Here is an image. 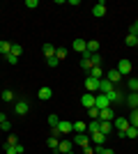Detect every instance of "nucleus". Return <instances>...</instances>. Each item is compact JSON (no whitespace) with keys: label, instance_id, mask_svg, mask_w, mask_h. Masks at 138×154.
<instances>
[{"label":"nucleus","instance_id":"28","mask_svg":"<svg viewBox=\"0 0 138 154\" xmlns=\"http://www.w3.org/2000/svg\"><path fill=\"white\" fill-rule=\"evenodd\" d=\"M127 88H129V92H138V78H129Z\"/></svg>","mask_w":138,"mask_h":154},{"label":"nucleus","instance_id":"34","mask_svg":"<svg viewBox=\"0 0 138 154\" xmlns=\"http://www.w3.org/2000/svg\"><path fill=\"white\" fill-rule=\"evenodd\" d=\"M55 58H58L60 62H62V60L67 58V48H55Z\"/></svg>","mask_w":138,"mask_h":154},{"label":"nucleus","instance_id":"39","mask_svg":"<svg viewBox=\"0 0 138 154\" xmlns=\"http://www.w3.org/2000/svg\"><path fill=\"white\" fill-rule=\"evenodd\" d=\"M87 113H90L92 120H99V110H97V108H87Z\"/></svg>","mask_w":138,"mask_h":154},{"label":"nucleus","instance_id":"44","mask_svg":"<svg viewBox=\"0 0 138 154\" xmlns=\"http://www.w3.org/2000/svg\"><path fill=\"white\" fill-rule=\"evenodd\" d=\"M5 154H16V149H14V145H5Z\"/></svg>","mask_w":138,"mask_h":154},{"label":"nucleus","instance_id":"14","mask_svg":"<svg viewBox=\"0 0 138 154\" xmlns=\"http://www.w3.org/2000/svg\"><path fill=\"white\" fill-rule=\"evenodd\" d=\"M72 147H74V143H72V140H60L58 152H60V154H72Z\"/></svg>","mask_w":138,"mask_h":154},{"label":"nucleus","instance_id":"21","mask_svg":"<svg viewBox=\"0 0 138 154\" xmlns=\"http://www.w3.org/2000/svg\"><path fill=\"white\" fill-rule=\"evenodd\" d=\"M90 76L97 78V81H101V78H104V69H101V67H92V69H90Z\"/></svg>","mask_w":138,"mask_h":154},{"label":"nucleus","instance_id":"31","mask_svg":"<svg viewBox=\"0 0 138 154\" xmlns=\"http://www.w3.org/2000/svg\"><path fill=\"white\" fill-rule=\"evenodd\" d=\"M46 145H48V147H51V149H58V145H60V138H55V136H51V138L46 140Z\"/></svg>","mask_w":138,"mask_h":154},{"label":"nucleus","instance_id":"29","mask_svg":"<svg viewBox=\"0 0 138 154\" xmlns=\"http://www.w3.org/2000/svg\"><path fill=\"white\" fill-rule=\"evenodd\" d=\"M94 152L97 154H115L111 147H104V145H94Z\"/></svg>","mask_w":138,"mask_h":154},{"label":"nucleus","instance_id":"5","mask_svg":"<svg viewBox=\"0 0 138 154\" xmlns=\"http://www.w3.org/2000/svg\"><path fill=\"white\" fill-rule=\"evenodd\" d=\"M115 120V110L111 108H104V110H99V122H113Z\"/></svg>","mask_w":138,"mask_h":154},{"label":"nucleus","instance_id":"16","mask_svg":"<svg viewBox=\"0 0 138 154\" xmlns=\"http://www.w3.org/2000/svg\"><path fill=\"white\" fill-rule=\"evenodd\" d=\"M106 81H111L113 85H118L120 81H122V76H120V71H118V69H111L108 74H106Z\"/></svg>","mask_w":138,"mask_h":154},{"label":"nucleus","instance_id":"4","mask_svg":"<svg viewBox=\"0 0 138 154\" xmlns=\"http://www.w3.org/2000/svg\"><path fill=\"white\" fill-rule=\"evenodd\" d=\"M58 131H60V136H69V134H74V122L60 120V124H58Z\"/></svg>","mask_w":138,"mask_h":154},{"label":"nucleus","instance_id":"15","mask_svg":"<svg viewBox=\"0 0 138 154\" xmlns=\"http://www.w3.org/2000/svg\"><path fill=\"white\" fill-rule=\"evenodd\" d=\"M124 101L129 103V108H131V110H136V108H138V92H129Z\"/></svg>","mask_w":138,"mask_h":154},{"label":"nucleus","instance_id":"23","mask_svg":"<svg viewBox=\"0 0 138 154\" xmlns=\"http://www.w3.org/2000/svg\"><path fill=\"white\" fill-rule=\"evenodd\" d=\"M37 97L46 101V99H51V97H53V90H51V88H41V90H39V94H37Z\"/></svg>","mask_w":138,"mask_h":154},{"label":"nucleus","instance_id":"19","mask_svg":"<svg viewBox=\"0 0 138 154\" xmlns=\"http://www.w3.org/2000/svg\"><path fill=\"white\" fill-rule=\"evenodd\" d=\"M90 140L94 143V145H104V140H106V136L101 134V131H97V134H92V136H90Z\"/></svg>","mask_w":138,"mask_h":154},{"label":"nucleus","instance_id":"25","mask_svg":"<svg viewBox=\"0 0 138 154\" xmlns=\"http://www.w3.org/2000/svg\"><path fill=\"white\" fill-rule=\"evenodd\" d=\"M99 131H101L104 136H108V134L113 131V124H111V122H101V124H99Z\"/></svg>","mask_w":138,"mask_h":154},{"label":"nucleus","instance_id":"1","mask_svg":"<svg viewBox=\"0 0 138 154\" xmlns=\"http://www.w3.org/2000/svg\"><path fill=\"white\" fill-rule=\"evenodd\" d=\"M94 108H97V110L111 108V99H108L106 94H101V92H99V94H94Z\"/></svg>","mask_w":138,"mask_h":154},{"label":"nucleus","instance_id":"48","mask_svg":"<svg viewBox=\"0 0 138 154\" xmlns=\"http://www.w3.org/2000/svg\"><path fill=\"white\" fill-rule=\"evenodd\" d=\"M136 46H138V35H136Z\"/></svg>","mask_w":138,"mask_h":154},{"label":"nucleus","instance_id":"18","mask_svg":"<svg viewBox=\"0 0 138 154\" xmlns=\"http://www.w3.org/2000/svg\"><path fill=\"white\" fill-rule=\"evenodd\" d=\"M81 67H83V69H85V71H90L92 69V62H90V53H83V58H81Z\"/></svg>","mask_w":138,"mask_h":154},{"label":"nucleus","instance_id":"49","mask_svg":"<svg viewBox=\"0 0 138 154\" xmlns=\"http://www.w3.org/2000/svg\"><path fill=\"white\" fill-rule=\"evenodd\" d=\"M0 131H2V127H0Z\"/></svg>","mask_w":138,"mask_h":154},{"label":"nucleus","instance_id":"13","mask_svg":"<svg viewBox=\"0 0 138 154\" xmlns=\"http://www.w3.org/2000/svg\"><path fill=\"white\" fill-rule=\"evenodd\" d=\"M81 103H83L85 108H94V94H92V92H85V94L81 97Z\"/></svg>","mask_w":138,"mask_h":154},{"label":"nucleus","instance_id":"8","mask_svg":"<svg viewBox=\"0 0 138 154\" xmlns=\"http://www.w3.org/2000/svg\"><path fill=\"white\" fill-rule=\"evenodd\" d=\"M106 97L111 99V106H113V103H122V101H124V99H127V97L122 94V92H120L118 88H115V90H113V92H108V94H106Z\"/></svg>","mask_w":138,"mask_h":154},{"label":"nucleus","instance_id":"22","mask_svg":"<svg viewBox=\"0 0 138 154\" xmlns=\"http://www.w3.org/2000/svg\"><path fill=\"white\" fill-rule=\"evenodd\" d=\"M74 134H87V124L85 122H74Z\"/></svg>","mask_w":138,"mask_h":154},{"label":"nucleus","instance_id":"30","mask_svg":"<svg viewBox=\"0 0 138 154\" xmlns=\"http://www.w3.org/2000/svg\"><path fill=\"white\" fill-rule=\"evenodd\" d=\"M90 62H92V67H101V55H99V53H92Z\"/></svg>","mask_w":138,"mask_h":154},{"label":"nucleus","instance_id":"2","mask_svg":"<svg viewBox=\"0 0 138 154\" xmlns=\"http://www.w3.org/2000/svg\"><path fill=\"white\" fill-rule=\"evenodd\" d=\"M129 127H131V124H129V117H115V120H113V129H118L120 136H124V131Z\"/></svg>","mask_w":138,"mask_h":154},{"label":"nucleus","instance_id":"24","mask_svg":"<svg viewBox=\"0 0 138 154\" xmlns=\"http://www.w3.org/2000/svg\"><path fill=\"white\" fill-rule=\"evenodd\" d=\"M97 51H99V42L97 39H90V42H87V53L92 55V53H97Z\"/></svg>","mask_w":138,"mask_h":154},{"label":"nucleus","instance_id":"36","mask_svg":"<svg viewBox=\"0 0 138 154\" xmlns=\"http://www.w3.org/2000/svg\"><path fill=\"white\" fill-rule=\"evenodd\" d=\"M21 53H23V46H21V44H12V55H16V58H19Z\"/></svg>","mask_w":138,"mask_h":154},{"label":"nucleus","instance_id":"9","mask_svg":"<svg viewBox=\"0 0 138 154\" xmlns=\"http://www.w3.org/2000/svg\"><path fill=\"white\" fill-rule=\"evenodd\" d=\"M85 92H92V94L99 92V81H97V78H92V76L85 78Z\"/></svg>","mask_w":138,"mask_h":154},{"label":"nucleus","instance_id":"6","mask_svg":"<svg viewBox=\"0 0 138 154\" xmlns=\"http://www.w3.org/2000/svg\"><path fill=\"white\" fill-rule=\"evenodd\" d=\"M92 16H97V19H104L106 16V2L104 0H99L97 5L92 7Z\"/></svg>","mask_w":138,"mask_h":154},{"label":"nucleus","instance_id":"11","mask_svg":"<svg viewBox=\"0 0 138 154\" xmlns=\"http://www.w3.org/2000/svg\"><path fill=\"white\" fill-rule=\"evenodd\" d=\"M72 46H74V51H78L81 53V55H83V53H85L87 51V42H85V39H74V42H72Z\"/></svg>","mask_w":138,"mask_h":154},{"label":"nucleus","instance_id":"35","mask_svg":"<svg viewBox=\"0 0 138 154\" xmlns=\"http://www.w3.org/2000/svg\"><path fill=\"white\" fill-rule=\"evenodd\" d=\"M2 101H14V92L12 90H2Z\"/></svg>","mask_w":138,"mask_h":154},{"label":"nucleus","instance_id":"47","mask_svg":"<svg viewBox=\"0 0 138 154\" xmlns=\"http://www.w3.org/2000/svg\"><path fill=\"white\" fill-rule=\"evenodd\" d=\"M14 149H16V154H23V145H21V143H19V145H14Z\"/></svg>","mask_w":138,"mask_h":154},{"label":"nucleus","instance_id":"17","mask_svg":"<svg viewBox=\"0 0 138 154\" xmlns=\"http://www.w3.org/2000/svg\"><path fill=\"white\" fill-rule=\"evenodd\" d=\"M41 53L46 55V60L53 58V55H55V46H53V44H44V46H41Z\"/></svg>","mask_w":138,"mask_h":154},{"label":"nucleus","instance_id":"7","mask_svg":"<svg viewBox=\"0 0 138 154\" xmlns=\"http://www.w3.org/2000/svg\"><path fill=\"white\" fill-rule=\"evenodd\" d=\"M118 71H120V76H122V78L129 76V74H131V62H129V60H120V62H118Z\"/></svg>","mask_w":138,"mask_h":154},{"label":"nucleus","instance_id":"42","mask_svg":"<svg viewBox=\"0 0 138 154\" xmlns=\"http://www.w3.org/2000/svg\"><path fill=\"white\" fill-rule=\"evenodd\" d=\"M7 145H19V138H16V136H9V138H7Z\"/></svg>","mask_w":138,"mask_h":154},{"label":"nucleus","instance_id":"27","mask_svg":"<svg viewBox=\"0 0 138 154\" xmlns=\"http://www.w3.org/2000/svg\"><path fill=\"white\" fill-rule=\"evenodd\" d=\"M129 124H131L133 129H138V108L131 110V115H129Z\"/></svg>","mask_w":138,"mask_h":154},{"label":"nucleus","instance_id":"43","mask_svg":"<svg viewBox=\"0 0 138 154\" xmlns=\"http://www.w3.org/2000/svg\"><path fill=\"white\" fill-rule=\"evenodd\" d=\"M0 127H2V131H9L12 124H9V120H5V122H0Z\"/></svg>","mask_w":138,"mask_h":154},{"label":"nucleus","instance_id":"41","mask_svg":"<svg viewBox=\"0 0 138 154\" xmlns=\"http://www.w3.org/2000/svg\"><path fill=\"white\" fill-rule=\"evenodd\" d=\"M5 58H7V62H9V64H16V62H19V58H16V55H12V53H9V55H5Z\"/></svg>","mask_w":138,"mask_h":154},{"label":"nucleus","instance_id":"20","mask_svg":"<svg viewBox=\"0 0 138 154\" xmlns=\"http://www.w3.org/2000/svg\"><path fill=\"white\" fill-rule=\"evenodd\" d=\"M12 53V42H0V55H9Z\"/></svg>","mask_w":138,"mask_h":154},{"label":"nucleus","instance_id":"45","mask_svg":"<svg viewBox=\"0 0 138 154\" xmlns=\"http://www.w3.org/2000/svg\"><path fill=\"white\" fill-rule=\"evenodd\" d=\"M129 32H131V35H138V21H136V23H133L131 28H129Z\"/></svg>","mask_w":138,"mask_h":154},{"label":"nucleus","instance_id":"3","mask_svg":"<svg viewBox=\"0 0 138 154\" xmlns=\"http://www.w3.org/2000/svg\"><path fill=\"white\" fill-rule=\"evenodd\" d=\"M28 110H30V103L26 99H19V101L14 103V113L16 115H28Z\"/></svg>","mask_w":138,"mask_h":154},{"label":"nucleus","instance_id":"37","mask_svg":"<svg viewBox=\"0 0 138 154\" xmlns=\"http://www.w3.org/2000/svg\"><path fill=\"white\" fill-rule=\"evenodd\" d=\"M124 136H127V138H138V129L129 127V129H127V131H124Z\"/></svg>","mask_w":138,"mask_h":154},{"label":"nucleus","instance_id":"40","mask_svg":"<svg viewBox=\"0 0 138 154\" xmlns=\"http://www.w3.org/2000/svg\"><path fill=\"white\" fill-rule=\"evenodd\" d=\"M26 7H30V9H35V7H39V2H37V0H26Z\"/></svg>","mask_w":138,"mask_h":154},{"label":"nucleus","instance_id":"33","mask_svg":"<svg viewBox=\"0 0 138 154\" xmlns=\"http://www.w3.org/2000/svg\"><path fill=\"white\" fill-rule=\"evenodd\" d=\"M124 44H127V46H136V35H131V32H129V35L124 37Z\"/></svg>","mask_w":138,"mask_h":154},{"label":"nucleus","instance_id":"32","mask_svg":"<svg viewBox=\"0 0 138 154\" xmlns=\"http://www.w3.org/2000/svg\"><path fill=\"white\" fill-rule=\"evenodd\" d=\"M58 124H60V117L58 115H48V127H51V129H58Z\"/></svg>","mask_w":138,"mask_h":154},{"label":"nucleus","instance_id":"46","mask_svg":"<svg viewBox=\"0 0 138 154\" xmlns=\"http://www.w3.org/2000/svg\"><path fill=\"white\" fill-rule=\"evenodd\" d=\"M83 154H94V147H90V145H87V147H83Z\"/></svg>","mask_w":138,"mask_h":154},{"label":"nucleus","instance_id":"26","mask_svg":"<svg viewBox=\"0 0 138 154\" xmlns=\"http://www.w3.org/2000/svg\"><path fill=\"white\" fill-rule=\"evenodd\" d=\"M99 124H101L99 120H90V122H87V131H90V134H97V131H99Z\"/></svg>","mask_w":138,"mask_h":154},{"label":"nucleus","instance_id":"10","mask_svg":"<svg viewBox=\"0 0 138 154\" xmlns=\"http://www.w3.org/2000/svg\"><path fill=\"white\" fill-rule=\"evenodd\" d=\"M113 90H115V85H113L111 81H106V78L99 81V92H101V94H108V92H113Z\"/></svg>","mask_w":138,"mask_h":154},{"label":"nucleus","instance_id":"38","mask_svg":"<svg viewBox=\"0 0 138 154\" xmlns=\"http://www.w3.org/2000/svg\"><path fill=\"white\" fill-rule=\"evenodd\" d=\"M46 62H48V67H58V64H60V60L55 58V55H53V58H48Z\"/></svg>","mask_w":138,"mask_h":154},{"label":"nucleus","instance_id":"12","mask_svg":"<svg viewBox=\"0 0 138 154\" xmlns=\"http://www.w3.org/2000/svg\"><path fill=\"white\" fill-rule=\"evenodd\" d=\"M72 143H76V145H81V147H87V145H90V136L87 134H76Z\"/></svg>","mask_w":138,"mask_h":154}]
</instances>
